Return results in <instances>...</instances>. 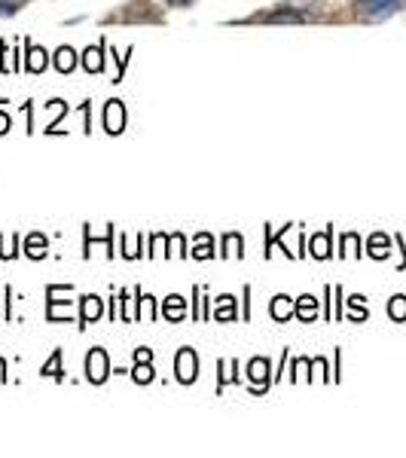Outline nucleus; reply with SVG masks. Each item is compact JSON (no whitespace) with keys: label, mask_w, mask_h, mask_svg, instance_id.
Wrapping results in <instances>:
<instances>
[{"label":"nucleus","mask_w":406,"mask_h":458,"mask_svg":"<svg viewBox=\"0 0 406 458\" xmlns=\"http://www.w3.org/2000/svg\"><path fill=\"white\" fill-rule=\"evenodd\" d=\"M135 379H138V382H150V379H153V370H150V367H138V370H135Z\"/></svg>","instance_id":"obj_19"},{"label":"nucleus","mask_w":406,"mask_h":458,"mask_svg":"<svg viewBox=\"0 0 406 458\" xmlns=\"http://www.w3.org/2000/svg\"><path fill=\"white\" fill-rule=\"evenodd\" d=\"M101 68H105V62H101V49H89V53H86V71L98 73Z\"/></svg>","instance_id":"obj_13"},{"label":"nucleus","mask_w":406,"mask_h":458,"mask_svg":"<svg viewBox=\"0 0 406 458\" xmlns=\"http://www.w3.org/2000/svg\"><path fill=\"white\" fill-rule=\"evenodd\" d=\"M217 318H233V297H220Z\"/></svg>","instance_id":"obj_17"},{"label":"nucleus","mask_w":406,"mask_h":458,"mask_svg":"<svg viewBox=\"0 0 406 458\" xmlns=\"http://www.w3.org/2000/svg\"><path fill=\"white\" fill-rule=\"evenodd\" d=\"M138 360H141V364H144V360H150V352H147V349H138Z\"/></svg>","instance_id":"obj_20"},{"label":"nucleus","mask_w":406,"mask_h":458,"mask_svg":"<svg viewBox=\"0 0 406 458\" xmlns=\"http://www.w3.org/2000/svg\"><path fill=\"white\" fill-rule=\"evenodd\" d=\"M28 254L43 257V235H31V239H28Z\"/></svg>","instance_id":"obj_16"},{"label":"nucleus","mask_w":406,"mask_h":458,"mask_svg":"<svg viewBox=\"0 0 406 458\" xmlns=\"http://www.w3.org/2000/svg\"><path fill=\"white\" fill-rule=\"evenodd\" d=\"M360 16L367 19H382V16H391V13L401 6V0H354Z\"/></svg>","instance_id":"obj_1"},{"label":"nucleus","mask_w":406,"mask_h":458,"mask_svg":"<svg viewBox=\"0 0 406 458\" xmlns=\"http://www.w3.org/2000/svg\"><path fill=\"white\" fill-rule=\"evenodd\" d=\"M21 4H25V0H0V19L13 16V13H16Z\"/></svg>","instance_id":"obj_15"},{"label":"nucleus","mask_w":406,"mask_h":458,"mask_svg":"<svg viewBox=\"0 0 406 458\" xmlns=\"http://www.w3.org/2000/svg\"><path fill=\"white\" fill-rule=\"evenodd\" d=\"M165 318H172V321L183 318V300L181 297H168V302H165Z\"/></svg>","instance_id":"obj_11"},{"label":"nucleus","mask_w":406,"mask_h":458,"mask_svg":"<svg viewBox=\"0 0 406 458\" xmlns=\"http://www.w3.org/2000/svg\"><path fill=\"white\" fill-rule=\"evenodd\" d=\"M6 125H10V123H6V116L0 114V135H4V131H6Z\"/></svg>","instance_id":"obj_22"},{"label":"nucleus","mask_w":406,"mask_h":458,"mask_svg":"<svg viewBox=\"0 0 406 458\" xmlns=\"http://www.w3.org/2000/svg\"><path fill=\"white\" fill-rule=\"evenodd\" d=\"M266 373H269V364H266L263 358H257V360H250V367H248V376L254 382H263L266 379Z\"/></svg>","instance_id":"obj_10"},{"label":"nucleus","mask_w":406,"mask_h":458,"mask_svg":"<svg viewBox=\"0 0 406 458\" xmlns=\"http://www.w3.org/2000/svg\"><path fill=\"white\" fill-rule=\"evenodd\" d=\"M55 68L62 73L73 71V49H58V53H55Z\"/></svg>","instance_id":"obj_9"},{"label":"nucleus","mask_w":406,"mask_h":458,"mask_svg":"<svg viewBox=\"0 0 406 458\" xmlns=\"http://www.w3.org/2000/svg\"><path fill=\"white\" fill-rule=\"evenodd\" d=\"M199 376V360L196 354L190 349H183L181 354H177V379L181 382H193Z\"/></svg>","instance_id":"obj_3"},{"label":"nucleus","mask_w":406,"mask_h":458,"mask_svg":"<svg viewBox=\"0 0 406 458\" xmlns=\"http://www.w3.org/2000/svg\"><path fill=\"white\" fill-rule=\"evenodd\" d=\"M123 123H125V110L120 101H110L107 110H105V129L110 135H116V131H123Z\"/></svg>","instance_id":"obj_4"},{"label":"nucleus","mask_w":406,"mask_h":458,"mask_svg":"<svg viewBox=\"0 0 406 458\" xmlns=\"http://www.w3.org/2000/svg\"><path fill=\"white\" fill-rule=\"evenodd\" d=\"M291 312H293L291 300H287V297H275V302H272V315H275L278 321H284V318H291Z\"/></svg>","instance_id":"obj_6"},{"label":"nucleus","mask_w":406,"mask_h":458,"mask_svg":"<svg viewBox=\"0 0 406 458\" xmlns=\"http://www.w3.org/2000/svg\"><path fill=\"white\" fill-rule=\"evenodd\" d=\"M391 315H394V318H403L406 315V300L403 297H397L394 302H391Z\"/></svg>","instance_id":"obj_18"},{"label":"nucleus","mask_w":406,"mask_h":458,"mask_svg":"<svg viewBox=\"0 0 406 458\" xmlns=\"http://www.w3.org/2000/svg\"><path fill=\"white\" fill-rule=\"evenodd\" d=\"M58 360H62V352L53 354V360H49L47 367H43V376H53V379H62V367H58Z\"/></svg>","instance_id":"obj_14"},{"label":"nucleus","mask_w":406,"mask_h":458,"mask_svg":"<svg viewBox=\"0 0 406 458\" xmlns=\"http://www.w3.org/2000/svg\"><path fill=\"white\" fill-rule=\"evenodd\" d=\"M287 6L302 13L306 19H312V16H318V13L324 10V0H287Z\"/></svg>","instance_id":"obj_5"},{"label":"nucleus","mask_w":406,"mask_h":458,"mask_svg":"<svg viewBox=\"0 0 406 458\" xmlns=\"http://www.w3.org/2000/svg\"><path fill=\"white\" fill-rule=\"evenodd\" d=\"M101 315V300L98 297H86L83 300V321L89 324L92 318H98Z\"/></svg>","instance_id":"obj_7"},{"label":"nucleus","mask_w":406,"mask_h":458,"mask_svg":"<svg viewBox=\"0 0 406 458\" xmlns=\"http://www.w3.org/2000/svg\"><path fill=\"white\" fill-rule=\"evenodd\" d=\"M107 354L105 349H95V352H89V358H86V373H89V379L92 382H105L107 379Z\"/></svg>","instance_id":"obj_2"},{"label":"nucleus","mask_w":406,"mask_h":458,"mask_svg":"<svg viewBox=\"0 0 406 458\" xmlns=\"http://www.w3.org/2000/svg\"><path fill=\"white\" fill-rule=\"evenodd\" d=\"M168 4H172V6H190L193 0H168Z\"/></svg>","instance_id":"obj_21"},{"label":"nucleus","mask_w":406,"mask_h":458,"mask_svg":"<svg viewBox=\"0 0 406 458\" xmlns=\"http://www.w3.org/2000/svg\"><path fill=\"white\" fill-rule=\"evenodd\" d=\"M43 68H47V53H43V49H31V53H28V71L40 73Z\"/></svg>","instance_id":"obj_8"},{"label":"nucleus","mask_w":406,"mask_h":458,"mask_svg":"<svg viewBox=\"0 0 406 458\" xmlns=\"http://www.w3.org/2000/svg\"><path fill=\"white\" fill-rule=\"evenodd\" d=\"M297 312H300V318H312L315 312H318V302H315L312 297H300V306H297Z\"/></svg>","instance_id":"obj_12"}]
</instances>
